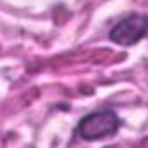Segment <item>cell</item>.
Wrapping results in <instances>:
<instances>
[{
  "mask_svg": "<svg viewBox=\"0 0 148 148\" xmlns=\"http://www.w3.org/2000/svg\"><path fill=\"white\" fill-rule=\"evenodd\" d=\"M146 33H148V16L141 12H132L110 28L108 38L117 45L129 47L138 44Z\"/></svg>",
  "mask_w": 148,
  "mask_h": 148,
  "instance_id": "cell-2",
  "label": "cell"
},
{
  "mask_svg": "<svg viewBox=\"0 0 148 148\" xmlns=\"http://www.w3.org/2000/svg\"><path fill=\"white\" fill-rule=\"evenodd\" d=\"M120 127V117L113 110H98L91 112L80 119L75 134L84 141H98L108 136H113Z\"/></svg>",
  "mask_w": 148,
  "mask_h": 148,
  "instance_id": "cell-1",
  "label": "cell"
}]
</instances>
